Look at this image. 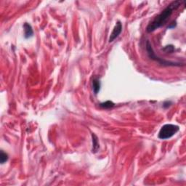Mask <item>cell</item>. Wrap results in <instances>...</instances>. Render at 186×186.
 Here are the masks:
<instances>
[{"label": "cell", "instance_id": "6", "mask_svg": "<svg viewBox=\"0 0 186 186\" xmlns=\"http://www.w3.org/2000/svg\"><path fill=\"white\" fill-rule=\"evenodd\" d=\"M92 84H93V89L94 94H95V95H98L101 88V82L100 81V79H98V77H95L93 79Z\"/></svg>", "mask_w": 186, "mask_h": 186}, {"label": "cell", "instance_id": "5", "mask_svg": "<svg viewBox=\"0 0 186 186\" xmlns=\"http://www.w3.org/2000/svg\"><path fill=\"white\" fill-rule=\"evenodd\" d=\"M24 37L26 39L31 38L34 36V31L31 25L28 23H25L24 25Z\"/></svg>", "mask_w": 186, "mask_h": 186}, {"label": "cell", "instance_id": "2", "mask_svg": "<svg viewBox=\"0 0 186 186\" xmlns=\"http://www.w3.org/2000/svg\"><path fill=\"white\" fill-rule=\"evenodd\" d=\"M146 51L147 54H148V56L149 58L153 60L156 62H157L163 66H184L185 64L183 63H180V62H174V61H167V60H164L162 58V57H158L157 56V54L155 53L154 50H153L152 45L150 42V41L148 40L146 44Z\"/></svg>", "mask_w": 186, "mask_h": 186}, {"label": "cell", "instance_id": "3", "mask_svg": "<svg viewBox=\"0 0 186 186\" xmlns=\"http://www.w3.org/2000/svg\"><path fill=\"white\" fill-rule=\"evenodd\" d=\"M179 131H180V127L178 125L167 124L161 128L158 132V138L162 140L169 139L177 134Z\"/></svg>", "mask_w": 186, "mask_h": 186}, {"label": "cell", "instance_id": "11", "mask_svg": "<svg viewBox=\"0 0 186 186\" xmlns=\"http://www.w3.org/2000/svg\"><path fill=\"white\" fill-rule=\"evenodd\" d=\"M172 105L171 101H165V102L163 103V107L165 108V109H167Z\"/></svg>", "mask_w": 186, "mask_h": 186}, {"label": "cell", "instance_id": "9", "mask_svg": "<svg viewBox=\"0 0 186 186\" xmlns=\"http://www.w3.org/2000/svg\"><path fill=\"white\" fill-rule=\"evenodd\" d=\"M9 158V157L8 153L4 152L3 151H1V153H0V162H1L2 164H4V163L8 162Z\"/></svg>", "mask_w": 186, "mask_h": 186}, {"label": "cell", "instance_id": "4", "mask_svg": "<svg viewBox=\"0 0 186 186\" xmlns=\"http://www.w3.org/2000/svg\"><path fill=\"white\" fill-rule=\"evenodd\" d=\"M121 31H122V24H121V21L119 20V21H117L116 26H114L113 31L111 32V36H110L109 38V42H113L120 35Z\"/></svg>", "mask_w": 186, "mask_h": 186}, {"label": "cell", "instance_id": "8", "mask_svg": "<svg viewBox=\"0 0 186 186\" xmlns=\"http://www.w3.org/2000/svg\"><path fill=\"white\" fill-rule=\"evenodd\" d=\"M115 104L112 102V101H110V100H107L105 101V102H103V103H101L100 104V107L102 108V109H111V108L114 107Z\"/></svg>", "mask_w": 186, "mask_h": 186}, {"label": "cell", "instance_id": "10", "mask_svg": "<svg viewBox=\"0 0 186 186\" xmlns=\"http://www.w3.org/2000/svg\"><path fill=\"white\" fill-rule=\"evenodd\" d=\"M174 50V47L172 45H167L163 48V51H164L166 53H172Z\"/></svg>", "mask_w": 186, "mask_h": 186}, {"label": "cell", "instance_id": "7", "mask_svg": "<svg viewBox=\"0 0 186 186\" xmlns=\"http://www.w3.org/2000/svg\"><path fill=\"white\" fill-rule=\"evenodd\" d=\"M92 141H93V148H92V152L95 153H97L100 148L99 142L97 135L93 133L92 134Z\"/></svg>", "mask_w": 186, "mask_h": 186}, {"label": "cell", "instance_id": "1", "mask_svg": "<svg viewBox=\"0 0 186 186\" xmlns=\"http://www.w3.org/2000/svg\"><path fill=\"white\" fill-rule=\"evenodd\" d=\"M182 2L181 1H174L171 4H169L168 7L164 9L159 15H158L152 21L149 23L146 28V31L148 33L153 32L156 30L164 26L168 21L169 18L173 13V11L177 10L179 7L181 5Z\"/></svg>", "mask_w": 186, "mask_h": 186}]
</instances>
